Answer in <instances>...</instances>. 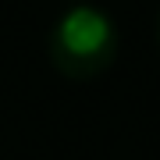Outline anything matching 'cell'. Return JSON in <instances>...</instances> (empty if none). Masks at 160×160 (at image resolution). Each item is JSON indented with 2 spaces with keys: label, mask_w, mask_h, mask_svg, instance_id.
<instances>
[{
  "label": "cell",
  "mask_w": 160,
  "mask_h": 160,
  "mask_svg": "<svg viewBox=\"0 0 160 160\" xmlns=\"http://www.w3.org/2000/svg\"><path fill=\"white\" fill-rule=\"evenodd\" d=\"M46 53H50L53 68L64 78L89 82L103 75L118 57V29L110 14L96 4H75L68 7L50 29L46 39Z\"/></svg>",
  "instance_id": "1"
},
{
  "label": "cell",
  "mask_w": 160,
  "mask_h": 160,
  "mask_svg": "<svg viewBox=\"0 0 160 160\" xmlns=\"http://www.w3.org/2000/svg\"><path fill=\"white\" fill-rule=\"evenodd\" d=\"M157 39H160V22H157Z\"/></svg>",
  "instance_id": "2"
}]
</instances>
